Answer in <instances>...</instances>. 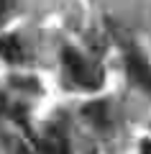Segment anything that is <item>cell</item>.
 <instances>
[{"instance_id":"obj_6","label":"cell","mask_w":151,"mask_h":154,"mask_svg":"<svg viewBox=\"0 0 151 154\" xmlns=\"http://www.w3.org/2000/svg\"><path fill=\"white\" fill-rule=\"evenodd\" d=\"M13 5H16V0H0V23L8 18V13L13 11Z\"/></svg>"},{"instance_id":"obj_3","label":"cell","mask_w":151,"mask_h":154,"mask_svg":"<svg viewBox=\"0 0 151 154\" xmlns=\"http://www.w3.org/2000/svg\"><path fill=\"white\" fill-rule=\"evenodd\" d=\"M23 57H26V51H23V44L18 36H13V33L0 36V59L11 62V64H21Z\"/></svg>"},{"instance_id":"obj_1","label":"cell","mask_w":151,"mask_h":154,"mask_svg":"<svg viewBox=\"0 0 151 154\" xmlns=\"http://www.w3.org/2000/svg\"><path fill=\"white\" fill-rule=\"evenodd\" d=\"M110 31H113V36L120 41V46H123V51H125V69H128V77L138 85V88H143L146 93H151V67H149V62H146V57L133 46V41H131V36L125 33V28H120L118 23H110Z\"/></svg>"},{"instance_id":"obj_7","label":"cell","mask_w":151,"mask_h":154,"mask_svg":"<svg viewBox=\"0 0 151 154\" xmlns=\"http://www.w3.org/2000/svg\"><path fill=\"white\" fill-rule=\"evenodd\" d=\"M33 144H36V149H38V154H59V152H54V149L49 146L44 139H33Z\"/></svg>"},{"instance_id":"obj_9","label":"cell","mask_w":151,"mask_h":154,"mask_svg":"<svg viewBox=\"0 0 151 154\" xmlns=\"http://www.w3.org/2000/svg\"><path fill=\"white\" fill-rule=\"evenodd\" d=\"M141 154H151V139L141 141Z\"/></svg>"},{"instance_id":"obj_8","label":"cell","mask_w":151,"mask_h":154,"mask_svg":"<svg viewBox=\"0 0 151 154\" xmlns=\"http://www.w3.org/2000/svg\"><path fill=\"white\" fill-rule=\"evenodd\" d=\"M11 110V103H8V98L3 93H0V113H8Z\"/></svg>"},{"instance_id":"obj_2","label":"cell","mask_w":151,"mask_h":154,"mask_svg":"<svg viewBox=\"0 0 151 154\" xmlns=\"http://www.w3.org/2000/svg\"><path fill=\"white\" fill-rule=\"evenodd\" d=\"M62 57H64V67H67V72H69V77L80 85V88L95 90V88L103 85V69L95 67L92 62H87L80 51L64 49V54H62Z\"/></svg>"},{"instance_id":"obj_5","label":"cell","mask_w":151,"mask_h":154,"mask_svg":"<svg viewBox=\"0 0 151 154\" xmlns=\"http://www.w3.org/2000/svg\"><path fill=\"white\" fill-rule=\"evenodd\" d=\"M3 144H5L8 154H33L28 149V144L21 136H16V134H3Z\"/></svg>"},{"instance_id":"obj_4","label":"cell","mask_w":151,"mask_h":154,"mask_svg":"<svg viewBox=\"0 0 151 154\" xmlns=\"http://www.w3.org/2000/svg\"><path fill=\"white\" fill-rule=\"evenodd\" d=\"M85 116L92 123H97V126H105L108 123V105L105 103H90L85 108Z\"/></svg>"}]
</instances>
